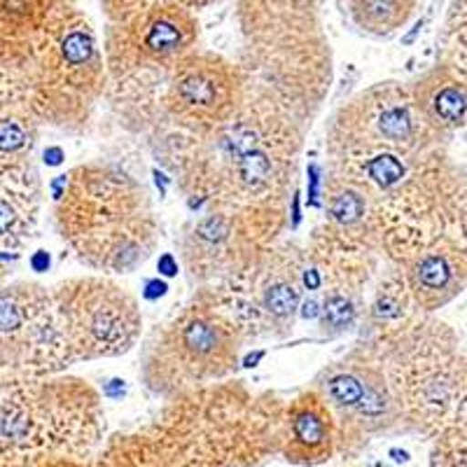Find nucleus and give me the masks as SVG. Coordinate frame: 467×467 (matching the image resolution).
<instances>
[{
    "instance_id": "f8f14e48",
    "label": "nucleus",
    "mask_w": 467,
    "mask_h": 467,
    "mask_svg": "<svg viewBox=\"0 0 467 467\" xmlns=\"http://www.w3.org/2000/svg\"><path fill=\"white\" fill-rule=\"evenodd\" d=\"M337 449V423L318 390L299 395L287 409L283 456L292 465L316 467L332 458Z\"/></svg>"
},
{
    "instance_id": "ddd939ff",
    "label": "nucleus",
    "mask_w": 467,
    "mask_h": 467,
    "mask_svg": "<svg viewBox=\"0 0 467 467\" xmlns=\"http://www.w3.org/2000/svg\"><path fill=\"white\" fill-rule=\"evenodd\" d=\"M70 0H0V54L31 66L45 33Z\"/></svg>"
},
{
    "instance_id": "2eb2a0df",
    "label": "nucleus",
    "mask_w": 467,
    "mask_h": 467,
    "mask_svg": "<svg viewBox=\"0 0 467 467\" xmlns=\"http://www.w3.org/2000/svg\"><path fill=\"white\" fill-rule=\"evenodd\" d=\"M255 292H253V308L255 316L265 318L269 329L292 327V320L299 311L302 302V281H299V266L290 262L285 265L283 257H278L276 265L266 266L253 278ZM250 308V311H253Z\"/></svg>"
},
{
    "instance_id": "4be33fe9",
    "label": "nucleus",
    "mask_w": 467,
    "mask_h": 467,
    "mask_svg": "<svg viewBox=\"0 0 467 467\" xmlns=\"http://www.w3.org/2000/svg\"><path fill=\"white\" fill-rule=\"evenodd\" d=\"M157 269H160L164 276H175V274H178V262H175V257L171 255V253H166V255H161L160 262H157Z\"/></svg>"
},
{
    "instance_id": "f03ea898",
    "label": "nucleus",
    "mask_w": 467,
    "mask_h": 467,
    "mask_svg": "<svg viewBox=\"0 0 467 467\" xmlns=\"http://www.w3.org/2000/svg\"><path fill=\"white\" fill-rule=\"evenodd\" d=\"M31 66H36V101L47 119L66 127L87 117L106 68L94 26L73 0L52 19Z\"/></svg>"
},
{
    "instance_id": "9b49d317",
    "label": "nucleus",
    "mask_w": 467,
    "mask_h": 467,
    "mask_svg": "<svg viewBox=\"0 0 467 467\" xmlns=\"http://www.w3.org/2000/svg\"><path fill=\"white\" fill-rule=\"evenodd\" d=\"M404 287L425 311L446 306L465 287V253L456 241L423 245L404 265Z\"/></svg>"
},
{
    "instance_id": "423d86ee",
    "label": "nucleus",
    "mask_w": 467,
    "mask_h": 467,
    "mask_svg": "<svg viewBox=\"0 0 467 467\" xmlns=\"http://www.w3.org/2000/svg\"><path fill=\"white\" fill-rule=\"evenodd\" d=\"M54 314L73 358H117L140 337L139 302L106 278H75L52 295Z\"/></svg>"
},
{
    "instance_id": "412c9836",
    "label": "nucleus",
    "mask_w": 467,
    "mask_h": 467,
    "mask_svg": "<svg viewBox=\"0 0 467 467\" xmlns=\"http://www.w3.org/2000/svg\"><path fill=\"white\" fill-rule=\"evenodd\" d=\"M166 290H169V287H166V283L160 281V278H154V281H148V285H145L143 295L148 299H157V297H164Z\"/></svg>"
},
{
    "instance_id": "20e7f679",
    "label": "nucleus",
    "mask_w": 467,
    "mask_h": 467,
    "mask_svg": "<svg viewBox=\"0 0 467 467\" xmlns=\"http://www.w3.org/2000/svg\"><path fill=\"white\" fill-rule=\"evenodd\" d=\"M239 362V335L215 308L190 306L150 346L143 377L157 393H181L223 379Z\"/></svg>"
},
{
    "instance_id": "a211bd4d",
    "label": "nucleus",
    "mask_w": 467,
    "mask_h": 467,
    "mask_svg": "<svg viewBox=\"0 0 467 467\" xmlns=\"http://www.w3.org/2000/svg\"><path fill=\"white\" fill-rule=\"evenodd\" d=\"M432 467H465V425L456 423L440 432Z\"/></svg>"
},
{
    "instance_id": "dca6fc26",
    "label": "nucleus",
    "mask_w": 467,
    "mask_h": 467,
    "mask_svg": "<svg viewBox=\"0 0 467 467\" xmlns=\"http://www.w3.org/2000/svg\"><path fill=\"white\" fill-rule=\"evenodd\" d=\"M419 3L420 0H348V15L365 36L386 37L407 26Z\"/></svg>"
},
{
    "instance_id": "6e6552de",
    "label": "nucleus",
    "mask_w": 467,
    "mask_h": 467,
    "mask_svg": "<svg viewBox=\"0 0 467 467\" xmlns=\"http://www.w3.org/2000/svg\"><path fill=\"white\" fill-rule=\"evenodd\" d=\"M199 40L194 12L178 0H157L112 19L106 36L108 64L115 70L171 66Z\"/></svg>"
},
{
    "instance_id": "0eeeda50",
    "label": "nucleus",
    "mask_w": 467,
    "mask_h": 467,
    "mask_svg": "<svg viewBox=\"0 0 467 467\" xmlns=\"http://www.w3.org/2000/svg\"><path fill=\"white\" fill-rule=\"evenodd\" d=\"M416 110L411 94L395 82H386L358 96L339 112L332 127V143L350 154L407 152L420 145L431 131Z\"/></svg>"
},
{
    "instance_id": "39448f33",
    "label": "nucleus",
    "mask_w": 467,
    "mask_h": 467,
    "mask_svg": "<svg viewBox=\"0 0 467 467\" xmlns=\"http://www.w3.org/2000/svg\"><path fill=\"white\" fill-rule=\"evenodd\" d=\"M393 369L390 390L400 414L425 432H444L462 423L458 419V407L462 409V358L444 325L416 327L411 346L402 348Z\"/></svg>"
},
{
    "instance_id": "aec40b11",
    "label": "nucleus",
    "mask_w": 467,
    "mask_h": 467,
    "mask_svg": "<svg viewBox=\"0 0 467 467\" xmlns=\"http://www.w3.org/2000/svg\"><path fill=\"white\" fill-rule=\"evenodd\" d=\"M16 223H19L16 208L10 202H5V199H0V236H5L7 232H12Z\"/></svg>"
},
{
    "instance_id": "4468645a",
    "label": "nucleus",
    "mask_w": 467,
    "mask_h": 467,
    "mask_svg": "<svg viewBox=\"0 0 467 467\" xmlns=\"http://www.w3.org/2000/svg\"><path fill=\"white\" fill-rule=\"evenodd\" d=\"M416 110L435 131H458L465 127V78L453 66H437L409 89Z\"/></svg>"
},
{
    "instance_id": "9d476101",
    "label": "nucleus",
    "mask_w": 467,
    "mask_h": 467,
    "mask_svg": "<svg viewBox=\"0 0 467 467\" xmlns=\"http://www.w3.org/2000/svg\"><path fill=\"white\" fill-rule=\"evenodd\" d=\"M320 395L332 414H339L360 431H379L400 416L398 402L381 367L369 362H341L325 372Z\"/></svg>"
},
{
    "instance_id": "b1692460",
    "label": "nucleus",
    "mask_w": 467,
    "mask_h": 467,
    "mask_svg": "<svg viewBox=\"0 0 467 467\" xmlns=\"http://www.w3.org/2000/svg\"><path fill=\"white\" fill-rule=\"evenodd\" d=\"M181 5H185L187 10H197V7H206L211 5V3H215V0H178Z\"/></svg>"
},
{
    "instance_id": "7ed1b4c3",
    "label": "nucleus",
    "mask_w": 467,
    "mask_h": 467,
    "mask_svg": "<svg viewBox=\"0 0 467 467\" xmlns=\"http://www.w3.org/2000/svg\"><path fill=\"white\" fill-rule=\"evenodd\" d=\"M101 437V409L87 386L47 383L36 398L15 400L0 414V440L37 456L78 458Z\"/></svg>"
},
{
    "instance_id": "f257e3e1",
    "label": "nucleus",
    "mask_w": 467,
    "mask_h": 467,
    "mask_svg": "<svg viewBox=\"0 0 467 467\" xmlns=\"http://www.w3.org/2000/svg\"><path fill=\"white\" fill-rule=\"evenodd\" d=\"M61 182L58 229L82 262L127 274L148 260L157 224L139 182L110 166H80Z\"/></svg>"
},
{
    "instance_id": "1a4fd4ad",
    "label": "nucleus",
    "mask_w": 467,
    "mask_h": 467,
    "mask_svg": "<svg viewBox=\"0 0 467 467\" xmlns=\"http://www.w3.org/2000/svg\"><path fill=\"white\" fill-rule=\"evenodd\" d=\"M244 101V78L227 58L192 49L171 68L166 106L194 131L211 133L227 124Z\"/></svg>"
},
{
    "instance_id": "5701e85b",
    "label": "nucleus",
    "mask_w": 467,
    "mask_h": 467,
    "mask_svg": "<svg viewBox=\"0 0 467 467\" xmlns=\"http://www.w3.org/2000/svg\"><path fill=\"white\" fill-rule=\"evenodd\" d=\"M31 266L36 271H45L49 266V255L45 253V250H37V255H33L31 260Z\"/></svg>"
},
{
    "instance_id": "f3484780",
    "label": "nucleus",
    "mask_w": 467,
    "mask_h": 467,
    "mask_svg": "<svg viewBox=\"0 0 467 467\" xmlns=\"http://www.w3.org/2000/svg\"><path fill=\"white\" fill-rule=\"evenodd\" d=\"M327 203L329 220L346 234H358L369 218V194L353 178H337L329 182Z\"/></svg>"
},
{
    "instance_id": "6ab92c4d",
    "label": "nucleus",
    "mask_w": 467,
    "mask_h": 467,
    "mask_svg": "<svg viewBox=\"0 0 467 467\" xmlns=\"http://www.w3.org/2000/svg\"><path fill=\"white\" fill-rule=\"evenodd\" d=\"M150 3H157V0H101V5L106 7L108 16H110V22L133 10H140V7L150 5Z\"/></svg>"
}]
</instances>
